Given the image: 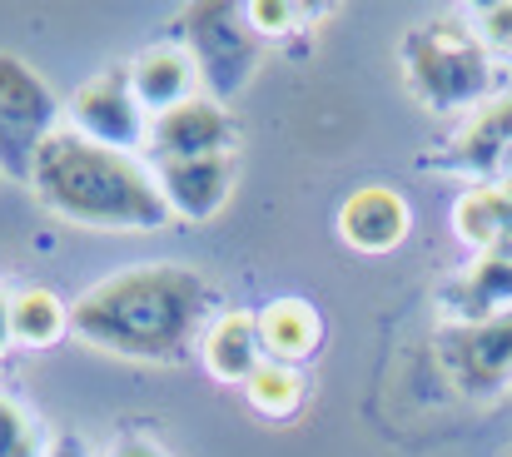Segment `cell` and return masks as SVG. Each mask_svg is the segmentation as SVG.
Returning a JSON list of instances; mask_svg holds the SVG:
<instances>
[{"label":"cell","mask_w":512,"mask_h":457,"mask_svg":"<svg viewBox=\"0 0 512 457\" xmlns=\"http://www.w3.org/2000/svg\"><path fill=\"white\" fill-rule=\"evenodd\" d=\"M209 308L214 289L204 274L184 264H140L90 284L70 308V328L90 348L140 363H174L204 338Z\"/></svg>","instance_id":"obj_1"},{"label":"cell","mask_w":512,"mask_h":457,"mask_svg":"<svg viewBox=\"0 0 512 457\" xmlns=\"http://www.w3.org/2000/svg\"><path fill=\"white\" fill-rule=\"evenodd\" d=\"M35 199L85 229H165L174 214L160 194V174L125 150H105L60 125L30 169Z\"/></svg>","instance_id":"obj_2"},{"label":"cell","mask_w":512,"mask_h":457,"mask_svg":"<svg viewBox=\"0 0 512 457\" xmlns=\"http://www.w3.org/2000/svg\"><path fill=\"white\" fill-rule=\"evenodd\" d=\"M403 70H408L413 95L438 115H463V110H483L488 100H498L493 50L463 20H428L408 30Z\"/></svg>","instance_id":"obj_3"},{"label":"cell","mask_w":512,"mask_h":457,"mask_svg":"<svg viewBox=\"0 0 512 457\" xmlns=\"http://www.w3.org/2000/svg\"><path fill=\"white\" fill-rule=\"evenodd\" d=\"M179 30H184V50L199 65V85L209 90L214 105L239 95L254 80V70H259V35L249 30L239 5H219V0L189 5Z\"/></svg>","instance_id":"obj_4"},{"label":"cell","mask_w":512,"mask_h":457,"mask_svg":"<svg viewBox=\"0 0 512 457\" xmlns=\"http://www.w3.org/2000/svg\"><path fill=\"white\" fill-rule=\"evenodd\" d=\"M60 130V100L50 85L10 50H0V179H25L35 154Z\"/></svg>","instance_id":"obj_5"},{"label":"cell","mask_w":512,"mask_h":457,"mask_svg":"<svg viewBox=\"0 0 512 457\" xmlns=\"http://www.w3.org/2000/svg\"><path fill=\"white\" fill-rule=\"evenodd\" d=\"M438 363L458 393L488 398L512 378V313L483 323H448L438 333Z\"/></svg>","instance_id":"obj_6"},{"label":"cell","mask_w":512,"mask_h":457,"mask_svg":"<svg viewBox=\"0 0 512 457\" xmlns=\"http://www.w3.org/2000/svg\"><path fill=\"white\" fill-rule=\"evenodd\" d=\"M70 130L105 145V150L135 154L150 145V115L130 90V70H105L95 80H85L70 95Z\"/></svg>","instance_id":"obj_7"},{"label":"cell","mask_w":512,"mask_h":457,"mask_svg":"<svg viewBox=\"0 0 512 457\" xmlns=\"http://www.w3.org/2000/svg\"><path fill=\"white\" fill-rule=\"evenodd\" d=\"M229 145H234V120L209 95H194L189 105L150 120V150L160 154V164H174V159H214V154H229Z\"/></svg>","instance_id":"obj_8"},{"label":"cell","mask_w":512,"mask_h":457,"mask_svg":"<svg viewBox=\"0 0 512 457\" xmlns=\"http://www.w3.org/2000/svg\"><path fill=\"white\" fill-rule=\"evenodd\" d=\"M413 229V209L388 184H363L339 204V234L353 254H393Z\"/></svg>","instance_id":"obj_9"},{"label":"cell","mask_w":512,"mask_h":457,"mask_svg":"<svg viewBox=\"0 0 512 457\" xmlns=\"http://www.w3.org/2000/svg\"><path fill=\"white\" fill-rule=\"evenodd\" d=\"M130 90H135V100L145 105L150 120L189 105L194 90H199V65L184 50V40H165V45H150L145 55H135L130 60Z\"/></svg>","instance_id":"obj_10"},{"label":"cell","mask_w":512,"mask_h":457,"mask_svg":"<svg viewBox=\"0 0 512 457\" xmlns=\"http://www.w3.org/2000/svg\"><path fill=\"white\" fill-rule=\"evenodd\" d=\"M160 194L170 204L174 219H189V224H204L214 219L224 204H229V189H234V169H229V154H214V159H174L160 164Z\"/></svg>","instance_id":"obj_11"},{"label":"cell","mask_w":512,"mask_h":457,"mask_svg":"<svg viewBox=\"0 0 512 457\" xmlns=\"http://www.w3.org/2000/svg\"><path fill=\"white\" fill-rule=\"evenodd\" d=\"M453 229L483 259H512V189L478 184L453 204Z\"/></svg>","instance_id":"obj_12"},{"label":"cell","mask_w":512,"mask_h":457,"mask_svg":"<svg viewBox=\"0 0 512 457\" xmlns=\"http://www.w3.org/2000/svg\"><path fill=\"white\" fill-rule=\"evenodd\" d=\"M254 318H259V348H264L269 363L299 368L324 343V318H319V308L309 304V299H274Z\"/></svg>","instance_id":"obj_13"},{"label":"cell","mask_w":512,"mask_h":457,"mask_svg":"<svg viewBox=\"0 0 512 457\" xmlns=\"http://www.w3.org/2000/svg\"><path fill=\"white\" fill-rule=\"evenodd\" d=\"M199 353H204V368L219 383H249L254 368L264 363L259 318L254 313H219V318H209V328L199 338Z\"/></svg>","instance_id":"obj_14"},{"label":"cell","mask_w":512,"mask_h":457,"mask_svg":"<svg viewBox=\"0 0 512 457\" xmlns=\"http://www.w3.org/2000/svg\"><path fill=\"white\" fill-rule=\"evenodd\" d=\"M508 145H512V95H498L483 110H473L468 130L453 145V164L468 169L483 184H498V164H503Z\"/></svg>","instance_id":"obj_15"},{"label":"cell","mask_w":512,"mask_h":457,"mask_svg":"<svg viewBox=\"0 0 512 457\" xmlns=\"http://www.w3.org/2000/svg\"><path fill=\"white\" fill-rule=\"evenodd\" d=\"M453 313L458 323H483L512 313V259H478L468 279L453 289Z\"/></svg>","instance_id":"obj_16"},{"label":"cell","mask_w":512,"mask_h":457,"mask_svg":"<svg viewBox=\"0 0 512 457\" xmlns=\"http://www.w3.org/2000/svg\"><path fill=\"white\" fill-rule=\"evenodd\" d=\"M70 328V308L50 289H20L10 294V333L20 348H55Z\"/></svg>","instance_id":"obj_17"},{"label":"cell","mask_w":512,"mask_h":457,"mask_svg":"<svg viewBox=\"0 0 512 457\" xmlns=\"http://www.w3.org/2000/svg\"><path fill=\"white\" fill-rule=\"evenodd\" d=\"M244 393H249V403L264 413V418H289L299 403H304V373L299 368H289V363H259L254 368V378L244 383Z\"/></svg>","instance_id":"obj_18"},{"label":"cell","mask_w":512,"mask_h":457,"mask_svg":"<svg viewBox=\"0 0 512 457\" xmlns=\"http://www.w3.org/2000/svg\"><path fill=\"white\" fill-rule=\"evenodd\" d=\"M0 457H40V438H35L30 413L5 393H0Z\"/></svg>","instance_id":"obj_19"},{"label":"cell","mask_w":512,"mask_h":457,"mask_svg":"<svg viewBox=\"0 0 512 457\" xmlns=\"http://www.w3.org/2000/svg\"><path fill=\"white\" fill-rule=\"evenodd\" d=\"M244 20H249L254 35H284L304 20V10L289 5V0H254V5H244Z\"/></svg>","instance_id":"obj_20"},{"label":"cell","mask_w":512,"mask_h":457,"mask_svg":"<svg viewBox=\"0 0 512 457\" xmlns=\"http://www.w3.org/2000/svg\"><path fill=\"white\" fill-rule=\"evenodd\" d=\"M473 30L488 50H512V0H498V5H478L473 10Z\"/></svg>","instance_id":"obj_21"},{"label":"cell","mask_w":512,"mask_h":457,"mask_svg":"<svg viewBox=\"0 0 512 457\" xmlns=\"http://www.w3.org/2000/svg\"><path fill=\"white\" fill-rule=\"evenodd\" d=\"M110 457H170L165 448H155L150 438H125V443H115Z\"/></svg>","instance_id":"obj_22"},{"label":"cell","mask_w":512,"mask_h":457,"mask_svg":"<svg viewBox=\"0 0 512 457\" xmlns=\"http://www.w3.org/2000/svg\"><path fill=\"white\" fill-rule=\"evenodd\" d=\"M15 348V333H10V294H0V358Z\"/></svg>","instance_id":"obj_23"},{"label":"cell","mask_w":512,"mask_h":457,"mask_svg":"<svg viewBox=\"0 0 512 457\" xmlns=\"http://www.w3.org/2000/svg\"><path fill=\"white\" fill-rule=\"evenodd\" d=\"M45 457H85V448H80L75 438H60V443H55V448H50Z\"/></svg>","instance_id":"obj_24"},{"label":"cell","mask_w":512,"mask_h":457,"mask_svg":"<svg viewBox=\"0 0 512 457\" xmlns=\"http://www.w3.org/2000/svg\"><path fill=\"white\" fill-rule=\"evenodd\" d=\"M498 184L512 189V145H508V154H503V164H498Z\"/></svg>","instance_id":"obj_25"},{"label":"cell","mask_w":512,"mask_h":457,"mask_svg":"<svg viewBox=\"0 0 512 457\" xmlns=\"http://www.w3.org/2000/svg\"><path fill=\"white\" fill-rule=\"evenodd\" d=\"M508 457H512V453H508Z\"/></svg>","instance_id":"obj_26"}]
</instances>
